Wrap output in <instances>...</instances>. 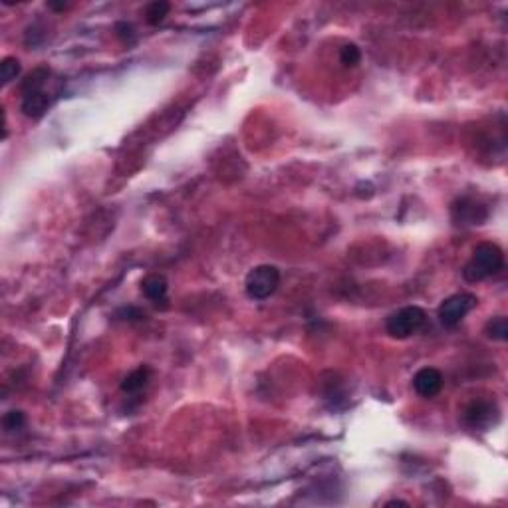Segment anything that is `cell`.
<instances>
[{"instance_id": "17", "label": "cell", "mask_w": 508, "mask_h": 508, "mask_svg": "<svg viewBox=\"0 0 508 508\" xmlns=\"http://www.w3.org/2000/svg\"><path fill=\"white\" fill-rule=\"evenodd\" d=\"M385 507H409L407 502H403V500H391V502H387Z\"/></svg>"}, {"instance_id": "16", "label": "cell", "mask_w": 508, "mask_h": 508, "mask_svg": "<svg viewBox=\"0 0 508 508\" xmlns=\"http://www.w3.org/2000/svg\"><path fill=\"white\" fill-rule=\"evenodd\" d=\"M115 30H124V32H121L119 36H121V38H125V40L131 38V36H134V26H131V24H127V22H121V24H117V26H115Z\"/></svg>"}, {"instance_id": "12", "label": "cell", "mask_w": 508, "mask_h": 508, "mask_svg": "<svg viewBox=\"0 0 508 508\" xmlns=\"http://www.w3.org/2000/svg\"><path fill=\"white\" fill-rule=\"evenodd\" d=\"M169 10H171V4L165 2V0L151 2V4H147V9H145V20H147L151 26H157V24L163 22L165 16L169 14Z\"/></svg>"}, {"instance_id": "11", "label": "cell", "mask_w": 508, "mask_h": 508, "mask_svg": "<svg viewBox=\"0 0 508 508\" xmlns=\"http://www.w3.org/2000/svg\"><path fill=\"white\" fill-rule=\"evenodd\" d=\"M485 334L495 342H507L508 340V322L504 316H495L487 322Z\"/></svg>"}, {"instance_id": "4", "label": "cell", "mask_w": 508, "mask_h": 508, "mask_svg": "<svg viewBox=\"0 0 508 508\" xmlns=\"http://www.w3.org/2000/svg\"><path fill=\"white\" fill-rule=\"evenodd\" d=\"M479 304V298L470 292H459V294H453V296L445 298L443 304L439 306V322L445 328H455L459 326L460 322L465 320L467 314H470Z\"/></svg>"}, {"instance_id": "7", "label": "cell", "mask_w": 508, "mask_h": 508, "mask_svg": "<svg viewBox=\"0 0 508 508\" xmlns=\"http://www.w3.org/2000/svg\"><path fill=\"white\" fill-rule=\"evenodd\" d=\"M413 389L425 399H433L443 389V374L435 367H423L413 377Z\"/></svg>"}, {"instance_id": "3", "label": "cell", "mask_w": 508, "mask_h": 508, "mask_svg": "<svg viewBox=\"0 0 508 508\" xmlns=\"http://www.w3.org/2000/svg\"><path fill=\"white\" fill-rule=\"evenodd\" d=\"M425 322H427V314L423 308L405 306L387 318L385 330L395 340H407V337L415 336L425 326Z\"/></svg>"}, {"instance_id": "6", "label": "cell", "mask_w": 508, "mask_h": 508, "mask_svg": "<svg viewBox=\"0 0 508 508\" xmlns=\"http://www.w3.org/2000/svg\"><path fill=\"white\" fill-rule=\"evenodd\" d=\"M451 211L453 221L457 222V225H470V227L482 225V222L487 221V217H489L487 207L477 202L475 199H469V197H463L459 201L453 202Z\"/></svg>"}, {"instance_id": "1", "label": "cell", "mask_w": 508, "mask_h": 508, "mask_svg": "<svg viewBox=\"0 0 508 508\" xmlns=\"http://www.w3.org/2000/svg\"><path fill=\"white\" fill-rule=\"evenodd\" d=\"M502 266H504V252L499 244L480 242L472 249L469 262L463 269V279L470 284H477V282H482V280L499 274Z\"/></svg>"}, {"instance_id": "5", "label": "cell", "mask_w": 508, "mask_h": 508, "mask_svg": "<svg viewBox=\"0 0 508 508\" xmlns=\"http://www.w3.org/2000/svg\"><path fill=\"white\" fill-rule=\"evenodd\" d=\"M465 423L470 429H480V431H489L490 427H495L499 423V407L495 401H475L470 403L465 411Z\"/></svg>"}, {"instance_id": "14", "label": "cell", "mask_w": 508, "mask_h": 508, "mask_svg": "<svg viewBox=\"0 0 508 508\" xmlns=\"http://www.w3.org/2000/svg\"><path fill=\"white\" fill-rule=\"evenodd\" d=\"M340 62L347 67L357 66L362 62V50L357 48L355 44H345L344 48L340 50Z\"/></svg>"}, {"instance_id": "2", "label": "cell", "mask_w": 508, "mask_h": 508, "mask_svg": "<svg viewBox=\"0 0 508 508\" xmlns=\"http://www.w3.org/2000/svg\"><path fill=\"white\" fill-rule=\"evenodd\" d=\"M279 284L280 270L276 266H272V264H260V266H254L247 274L244 290H247V296L250 300L262 302V300H269L279 290Z\"/></svg>"}, {"instance_id": "10", "label": "cell", "mask_w": 508, "mask_h": 508, "mask_svg": "<svg viewBox=\"0 0 508 508\" xmlns=\"http://www.w3.org/2000/svg\"><path fill=\"white\" fill-rule=\"evenodd\" d=\"M149 379H151V369L147 365H141V367L134 369L121 382V389H124L125 394H137V391H141L145 385L149 384Z\"/></svg>"}, {"instance_id": "9", "label": "cell", "mask_w": 508, "mask_h": 508, "mask_svg": "<svg viewBox=\"0 0 508 508\" xmlns=\"http://www.w3.org/2000/svg\"><path fill=\"white\" fill-rule=\"evenodd\" d=\"M167 290H169V284H167V279L161 274H149L141 280V292L151 302H165Z\"/></svg>"}, {"instance_id": "13", "label": "cell", "mask_w": 508, "mask_h": 508, "mask_svg": "<svg viewBox=\"0 0 508 508\" xmlns=\"http://www.w3.org/2000/svg\"><path fill=\"white\" fill-rule=\"evenodd\" d=\"M20 74V62L16 58H4L0 62V80H2V86H9L10 82H14Z\"/></svg>"}, {"instance_id": "8", "label": "cell", "mask_w": 508, "mask_h": 508, "mask_svg": "<svg viewBox=\"0 0 508 508\" xmlns=\"http://www.w3.org/2000/svg\"><path fill=\"white\" fill-rule=\"evenodd\" d=\"M50 104V94H46L44 90H38V92H30V94H24L22 97V112L24 115H28L32 119H38L42 115L48 112Z\"/></svg>"}, {"instance_id": "15", "label": "cell", "mask_w": 508, "mask_h": 508, "mask_svg": "<svg viewBox=\"0 0 508 508\" xmlns=\"http://www.w3.org/2000/svg\"><path fill=\"white\" fill-rule=\"evenodd\" d=\"M26 423V417L22 411H9L4 417H2V427L6 433H14L20 431Z\"/></svg>"}]
</instances>
